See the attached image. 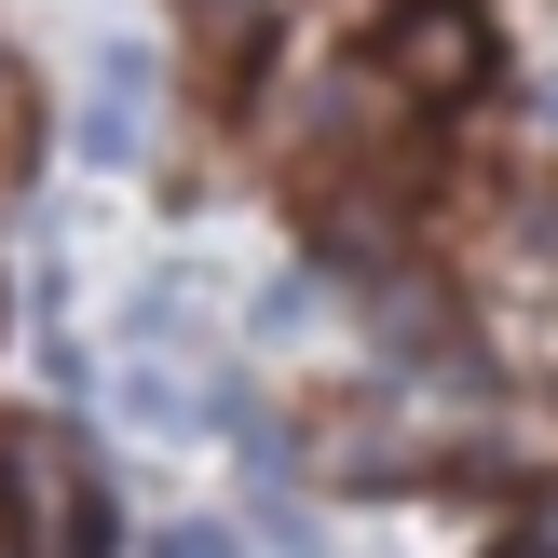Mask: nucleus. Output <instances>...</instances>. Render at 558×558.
<instances>
[{
  "instance_id": "obj_3",
  "label": "nucleus",
  "mask_w": 558,
  "mask_h": 558,
  "mask_svg": "<svg viewBox=\"0 0 558 558\" xmlns=\"http://www.w3.org/2000/svg\"><path fill=\"white\" fill-rule=\"evenodd\" d=\"M82 163H136V136H150V54L136 41H109L96 54V96H82Z\"/></svg>"
},
{
  "instance_id": "obj_4",
  "label": "nucleus",
  "mask_w": 558,
  "mask_h": 558,
  "mask_svg": "<svg viewBox=\"0 0 558 558\" xmlns=\"http://www.w3.org/2000/svg\"><path fill=\"white\" fill-rule=\"evenodd\" d=\"M150 558H232V545H218V532H163Z\"/></svg>"
},
{
  "instance_id": "obj_2",
  "label": "nucleus",
  "mask_w": 558,
  "mask_h": 558,
  "mask_svg": "<svg viewBox=\"0 0 558 558\" xmlns=\"http://www.w3.org/2000/svg\"><path fill=\"white\" fill-rule=\"evenodd\" d=\"M381 54H396L409 96H477L490 82V14L477 0H409V14L381 27Z\"/></svg>"
},
{
  "instance_id": "obj_1",
  "label": "nucleus",
  "mask_w": 558,
  "mask_h": 558,
  "mask_svg": "<svg viewBox=\"0 0 558 558\" xmlns=\"http://www.w3.org/2000/svg\"><path fill=\"white\" fill-rule=\"evenodd\" d=\"M0 518H14V558H109V505L82 450H54V423L0 436Z\"/></svg>"
}]
</instances>
